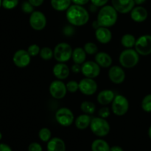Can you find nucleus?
Wrapping results in <instances>:
<instances>
[{
  "label": "nucleus",
  "mask_w": 151,
  "mask_h": 151,
  "mask_svg": "<svg viewBox=\"0 0 151 151\" xmlns=\"http://www.w3.org/2000/svg\"><path fill=\"white\" fill-rule=\"evenodd\" d=\"M94 61L101 68H110L113 63V59L109 53L101 51L95 55Z\"/></svg>",
  "instance_id": "obj_20"
},
{
  "label": "nucleus",
  "mask_w": 151,
  "mask_h": 151,
  "mask_svg": "<svg viewBox=\"0 0 151 151\" xmlns=\"http://www.w3.org/2000/svg\"><path fill=\"white\" fill-rule=\"evenodd\" d=\"M56 121L63 127H69L75 122V115L69 108L63 107L59 109L55 115Z\"/></svg>",
  "instance_id": "obj_7"
},
{
  "label": "nucleus",
  "mask_w": 151,
  "mask_h": 151,
  "mask_svg": "<svg viewBox=\"0 0 151 151\" xmlns=\"http://www.w3.org/2000/svg\"><path fill=\"white\" fill-rule=\"evenodd\" d=\"M135 50L139 55L146 56L151 54V35H143L137 38Z\"/></svg>",
  "instance_id": "obj_10"
},
{
  "label": "nucleus",
  "mask_w": 151,
  "mask_h": 151,
  "mask_svg": "<svg viewBox=\"0 0 151 151\" xmlns=\"http://www.w3.org/2000/svg\"><path fill=\"white\" fill-rule=\"evenodd\" d=\"M136 41H137L136 37L131 33H126L123 35L120 40L121 44L125 49H131L135 47Z\"/></svg>",
  "instance_id": "obj_26"
},
{
  "label": "nucleus",
  "mask_w": 151,
  "mask_h": 151,
  "mask_svg": "<svg viewBox=\"0 0 151 151\" xmlns=\"http://www.w3.org/2000/svg\"><path fill=\"white\" fill-rule=\"evenodd\" d=\"M2 7V0H0V7Z\"/></svg>",
  "instance_id": "obj_48"
},
{
  "label": "nucleus",
  "mask_w": 151,
  "mask_h": 151,
  "mask_svg": "<svg viewBox=\"0 0 151 151\" xmlns=\"http://www.w3.org/2000/svg\"><path fill=\"white\" fill-rule=\"evenodd\" d=\"M66 144L62 139L53 137L47 142V151H66Z\"/></svg>",
  "instance_id": "obj_21"
},
{
  "label": "nucleus",
  "mask_w": 151,
  "mask_h": 151,
  "mask_svg": "<svg viewBox=\"0 0 151 151\" xmlns=\"http://www.w3.org/2000/svg\"><path fill=\"white\" fill-rule=\"evenodd\" d=\"M111 114L110 109L107 106H103L100 110L98 111V116L104 119H107Z\"/></svg>",
  "instance_id": "obj_36"
},
{
  "label": "nucleus",
  "mask_w": 151,
  "mask_h": 151,
  "mask_svg": "<svg viewBox=\"0 0 151 151\" xmlns=\"http://www.w3.org/2000/svg\"><path fill=\"white\" fill-rule=\"evenodd\" d=\"M142 110L147 113H151V94H147L142 99L141 103Z\"/></svg>",
  "instance_id": "obj_31"
},
{
  "label": "nucleus",
  "mask_w": 151,
  "mask_h": 151,
  "mask_svg": "<svg viewBox=\"0 0 151 151\" xmlns=\"http://www.w3.org/2000/svg\"><path fill=\"white\" fill-rule=\"evenodd\" d=\"M92 118L86 114H82L77 116L75 119V125L79 130H86L90 126V123Z\"/></svg>",
  "instance_id": "obj_22"
},
{
  "label": "nucleus",
  "mask_w": 151,
  "mask_h": 151,
  "mask_svg": "<svg viewBox=\"0 0 151 151\" xmlns=\"http://www.w3.org/2000/svg\"><path fill=\"white\" fill-rule=\"evenodd\" d=\"M81 110L83 114L91 115L95 112L96 106L91 101H83L81 104Z\"/></svg>",
  "instance_id": "obj_27"
},
{
  "label": "nucleus",
  "mask_w": 151,
  "mask_h": 151,
  "mask_svg": "<svg viewBox=\"0 0 151 151\" xmlns=\"http://www.w3.org/2000/svg\"><path fill=\"white\" fill-rule=\"evenodd\" d=\"M145 1L146 0H134L135 4H137V5H142V4H144Z\"/></svg>",
  "instance_id": "obj_45"
},
{
  "label": "nucleus",
  "mask_w": 151,
  "mask_h": 151,
  "mask_svg": "<svg viewBox=\"0 0 151 151\" xmlns=\"http://www.w3.org/2000/svg\"><path fill=\"white\" fill-rule=\"evenodd\" d=\"M19 0H2V7L6 10H13L17 7Z\"/></svg>",
  "instance_id": "obj_33"
},
{
  "label": "nucleus",
  "mask_w": 151,
  "mask_h": 151,
  "mask_svg": "<svg viewBox=\"0 0 151 151\" xmlns=\"http://www.w3.org/2000/svg\"><path fill=\"white\" fill-rule=\"evenodd\" d=\"M83 49L87 55H95L98 52V47L97 44L93 42H87L84 44Z\"/></svg>",
  "instance_id": "obj_30"
},
{
  "label": "nucleus",
  "mask_w": 151,
  "mask_h": 151,
  "mask_svg": "<svg viewBox=\"0 0 151 151\" xmlns=\"http://www.w3.org/2000/svg\"><path fill=\"white\" fill-rule=\"evenodd\" d=\"M74 4H78V5L84 6L85 4H88L90 0H71Z\"/></svg>",
  "instance_id": "obj_42"
},
{
  "label": "nucleus",
  "mask_w": 151,
  "mask_h": 151,
  "mask_svg": "<svg viewBox=\"0 0 151 151\" xmlns=\"http://www.w3.org/2000/svg\"><path fill=\"white\" fill-rule=\"evenodd\" d=\"M111 5L118 13L127 14L130 13L136 4L134 0H111Z\"/></svg>",
  "instance_id": "obj_15"
},
{
  "label": "nucleus",
  "mask_w": 151,
  "mask_h": 151,
  "mask_svg": "<svg viewBox=\"0 0 151 151\" xmlns=\"http://www.w3.org/2000/svg\"><path fill=\"white\" fill-rule=\"evenodd\" d=\"M130 103L128 99L122 94H117L111 103V111L116 116L125 115L129 110Z\"/></svg>",
  "instance_id": "obj_6"
},
{
  "label": "nucleus",
  "mask_w": 151,
  "mask_h": 151,
  "mask_svg": "<svg viewBox=\"0 0 151 151\" xmlns=\"http://www.w3.org/2000/svg\"><path fill=\"white\" fill-rule=\"evenodd\" d=\"M54 58L59 63H66L72 58V50L70 44L66 42H60L55 47Z\"/></svg>",
  "instance_id": "obj_5"
},
{
  "label": "nucleus",
  "mask_w": 151,
  "mask_h": 151,
  "mask_svg": "<svg viewBox=\"0 0 151 151\" xmlns=\"http://www.w3.org/2000/svg\"><path fill=\"white\" fill-rule=\"evenodd\" d=\"M95 38L100 44H109L112 40V32L109 27H100L95 29Z\"/></svg>",
  "instance_id": "obj_18"
},
{
  "label": "nucleus",
  "mask_w": 151,
  "mask_h": 151,
  "mask_svg": "<svg viewBox=\"0 0 151 151\" xmlns=\"http://www.w3.org/2000/svg\"><path fill=\"white\" fill-rule=\"evenodd\" d=\"M38 138L44 142H48L52 139V132L48 128H42L38 131Z\"/></svg>",
  "instance_id": "obj_29"
},
{
  "label": "nucleus",
  "mask_w": 151,
  "mask_h": 151,
  "mask_svg": "<svg viewBox=\"0 0 151 151\" xmlns=\"http://www.w3.org/2000/svg\"><path fill=\"white\" fill-rule=\"evenodd\" d=\"M109 78L113 83L121 84L125 80V72L123 68L119 66H111L108 72Z\"/></svg>",
  "instance_id": "obj_14"
},
{
  "label": "nucleus",
  "mask_w": 151,
  "mask_h": 151,
  "mask_svg": "<svg viewBox=\"0 0 151 151\" xmlns=\"http://www.w3.org/2000/svg\"><path fill=\"white\" fill-rule=\"evenodd\" d=\"M115 94L112 90L105 89L100 91L97 96V103L103 106H107L111 104L112 101L115 97Z\"/></svg>",
  "instance_id": "obj_19"
},
{
  "label": "nucleus",
  "mask_w": 151,
  "mask_h": 151,
  "mask_svg": "<svg viewBox=\"0 0 151 151\" xmlns=\"http://www.w3.org/2000/svg\"><path fill=\"white\" fill-rule=\"evenodd\" d=\"M130 16L134 22L137 23L144 22L148 16V12L147 9L142 5H137L130 12Z\"/></svg>",
  "instance_id": "obj_16"
},
{
  "label": "nucleus",
  "mask_w": 151,
  "mask_h": 151,
  "mask_svg": "<svg viewBox=\"0 0 151 151\" xmlns=\"http://www.w3.org/2000/svg\"><path fill=\"white\" fill-rule=\"evenodd\" d=\"M97 82L92 78H84L79 82V91L84 95H93L97 92Z\"/></svg>",
  "instance_id": "obj_12"
},
{
  "label": "nucleus",
  "mask_w": 151,
  "mask_h": 151,
  "mask_svg": "<svg viewBox=\"0 0 151 151\" xmlns=\"http://www.w3.org/2000/svg\"><path fill=\"white\" fill-rule=\"evenodd\" d=\"M118 13L112 5H106L100 7L97 16V22L100 27H111L117 22Z\"/></svg>",
  "instance_id": "obj_2"
},
{
  "label": "nucleus",
  "mask_w": 151,
  "mask_h": 151,
  "mask_svg": "<svg viewBox=\"0 0 151 151\" xmlns=\"http://www.w3.org/2000/svg\"><path fill=\"white\" fill-rule=\"evenodd\" d=\"M27 50L28 53H29L31 57H35V56H37L38 55H39L40 51H41V48H40V47L38 44H33L29 45Z\"/></svg>",
  "instance_id": "obj_34"
},
{
  "label": "nucleus",
  "mask_w": 151,
  "mask_h": 151,
  "mask_svg": "<svg viewBox=\"0 0 151 151\" xmlns=\"http://www.w3.org/2000/svg\"><path fill=\"white\" fill-rule=\"evenodd\" d=\"M71 0H50V4L55 10L58 12L66 11L72 5Z\"/></svg>",
  "instance_id": "obj_24"
},
{
  "label": "nucleus",
  "mask_w": 151,
  "mask_h": 151,
  "mask_svg": "<svg viewBox=\"0 0 151 151\" xmlns=\"http://www.w3.org/2000/svg\"><path fill=\"white\" fill-rule=\"evenodd\" d=\"M66 18L72 26L81 27L88 23L90 16L88 11L83 6L72 4L66 11Z\"/></svg>",
  "instance_id": "obj_1"
},
{
  "label": "nucleus",
  "mask_w": 151,
  "mask_h": 151,
  "mask_svg": "<svg viewBox=\"0 0 151 151\" xmlns=\"http://www.w3.org/2000/svg\"><path fill=\"white\" fill-rule=\"evenodd\" d=\"M31 56L27 50H19L14 53L13 61L15 66L19 68H25L29 66L31 62Z\"/></svg>",
  "instance_id": "obj_13"
},
{
  "label": "nucleus",
  "mask_w": 151,
  "mask_h": 151,
  "mask_svg": "<svg viewBox=\"0 0 151 151\" xmlns=\"http://www.w3.org/2000/svg\"><path fill=\"white\" fill-rule=\"evenodd\" d=\"M28 151H43L42 146L38 142H32L29 145L27 148Z\"/></svg>",
  "instance_id": "obj_37"
},
{
  "label": "nucleus",
  "mask_w": 151,
  "mask_h": 151,
  "mask_svg": "<svg viewBox=\"0 0 151 151\" xmlns=\"http://www.w3.org/2000/svg\"><path fill=\"white\" fill-rule=\"evenodd\" d=\"M34 7H40L43 4L44 0H27Z\"/></svg>",
  "instance_id": "obj_41"
},
{
  "label": "nucleus",
  "mask_w": 151,
  "mask_h": 151,
  "mask_svg": "<svg viewBox=\"0 0 151 151\" xmlns=\"http://www.w3.org/2000/svg\"><path fill=\"white\" fill-rule=\"evenodd\" d=\"M52 73L58 80L63 81L69 77L70 73V69L66 63L58 62L52 68Z\"/></svg>",
  "instance_id": "obj_17"
},
{
  "label": "nucleus",
  "mask_w": 151,
  "mask_h": 151,
  "mask_svg": "<svg viewBox=\"0 0 151 151\" xmlns=\"http://www.w3.org/2000/svg\"><path fill=\"white\" fill-rule=\"evenodd\" d=\"M71 70L75 74H78L79 72H81V65L78 64V63H74L71 67Z\"/></svg>",
  "instance_id": "obj_40"
},
{
  "label": "nucleus",
  "mask_w": 151,
  "mask_h": 151,
  "mask_svg": "<svg viewBox=\"0 0 151 151\" xmlns=\"http://www.w3.org/2000/svg\"><path fill=\"white\" fill-rule=\"evenodd\" d=\"M0 151H13L11 147L7 144L4 143H0Z\"/></svg>",
  "instance_id": "obj_43"
},
{
  "label": "nucleus",
  "mask_w": 151,
  "mask_h": 151,
  "mask_svg": "<svg viewBox=\"0 0 151 151\" xmlns=\"http://www.w3.org/2000/svg\"><path fill=\"white\" fill-rule=\"evenodd\" d=\"M39 55L41 59L44 60H50L54 58V51L49 47H44L41 48Z\"/></svg>",
  "instance_id": "obj_28"
},
{
  "label": "nucleus",
  "mask_w": 151,
  "mask_h": 151,
  "mask_svg": "<svg viewBox=\"0 0 151 151\" xmlns=\"http://www.w3.org/2000/svg\"><path fill=\"white\" fill-rule=\"evenodd\" d=\"M148 137H150V139H151V125H150V128H149V129H148Z\"/></svg>",
  "instance_id": "obj_46"
},
{
  "label": "nucleus",
  "mask_w": 151,
  "mask_h": 151,
  "mask_svg": "<svg viewBox=\"0 0 151 151\" xmlns=\"http://www.w3.org/2000/svg\"><path fill=\"white\" fill-rule=\"evenodd\" d=\"M109 0H90V1L91 2V4H94V5L97 6L98 7H101L107 4L108 1Z\"/></svg>",
  "instance_id": "obj_38"
},
{
  "label": "nucleus",
  "mask_w": 151,
  "mask_h": 151,
  "mask_svg": "<svg viewBox=\"0 0 151 151\" xmlns=\"http://www.w3.org/2000/svg\"><path fill=\"white\" fill-rule=\"evenodd\" d=\"M139 54L135 49H125L121 52L119 56V62L121 66L125 69H132L138 64Z\"/></svg>",
  "instance_id": "obj_3"
},
{
  "label": "nucleus",
  "mask_w": 151,
  "mask_h": 151,
  "mask_svg": "<svg viewBox=\"0 0 151 151\" xmlns=\"http://www.w3.org/2000/svg\"><path fill=\"white\" fill-rule=\"evenodd\" d=\"M66 85L68 92L74 94V93L79 91V82H77L76 81L72 80V81L66 83Z\"/></svg>",
  "instance_id": "obj_32"
},
{
  "label": "nucleus",
  "mask_w": 151,
  "mask_h": 151,
  "mask_svg": "<svg viewBox=\"0 0 151 151\" xmlns=\"http://www.w3.org/2000/svg\"><path fill=\"white\" fill-rule=\"evenodd\" d=\"M1 139H2V134H1V132H0V141L1 140Z\"/></svg>",
  "instance_id": "obj_47"
},
{
  "label": "nucleus",
  "mask_w": 151,
  "mask_h": 151,
  "mask_svg": "<svg viewBox=\"0 0 151 151\" xmlns=\"http://www.w3.org/2000/svg\"><path fill=\"white\" fill-rule=\"evenodd\" d=\"M22 10L27 14H31L34 11V7L29 1H25L22 4Z\"/></svg>",
  "instance_id": "obj_35"
},
{
  "label": "nucleus",
  "mask_w": 151,
  "mask_h": 151,
  "mask_svg": "<svg viewBox=\"0 0 151 151\" xmlns=\"http://www.w3.org/2000/svg\"><path fill=\"white\" fill-rule=\"evenodd\" d=\"M109 143L103 139H97L91 143V151H110Z\"/></svg>",
  "instance_id": "obj_25"
},
{
  "label": "nucleus",
  "mask_w": 151,
  "mask_h": 151,
  "mask_svg": "<svg viewBox=\"0 0 151 151\" xmlns=\"http://www.w3.org/2000/svg\"><path fill=\"white\" fill-rule=\"evenodd\" d=\"M86 52L82 47H77L72 51V59L74 63L82 65L86 60Z\"/></svg>",
  "instance_id": "obj_23"
},
{
  "label": "nucleus",
  "mask_w": 151,
  "mask_h": 151,
  "mask_svg": "<svg viewBox=\"0 0 151 151\" xmlns=\"http://www.w3.org/2000/svg\"><path fill=\"white\" fill-rule=\"evenodd\" d=\"M91 132L98 137H106L109 134L111 130L110 124L107 119L97 116L91 119L89 126Z\"/></svg>",
  "instance_id": "obj_4"
},
{
  "label": "nucleus",
  "mask_w": 151,
  "mask_h": 151,
  "mask_svg": "<svg viewBox=\"0 0 151 151\" xmlns=\"http://www.w3.org/2000/svg\"><path fill=\"white\" fill-rule=\"evenodd\" d=\"M74 26L72 25H69V26H66V27L63 29V33L65 34L67 36H70V35H72L75 32V29L73 27Z\"/></svg>",
  "instance_id": "obj_39"
},
{
  "label": "nucleus",
  "mask_w": 151,
  "mask_h": 151,
  "mask_svg": "<svg viewBox=\"0 0 151 151\" xmlns=\"http://www.w3.org/2000/svg\"><path fill=\"white\" fill-rule=\"evenodd\" d=\"M49 91L52 97L56 100H61L66 97L68 91L66 85L63 81L55 80L50 83Z\"/></svg>",
  "instance_id": "obj_9"
},
{
  "label": "nucleus",
  "mask_w": 151,
  "mask_h": 151,
  "mask_svg": "<svg viewBox=\"0 0 151 151\" xmlns=\"http://www.w3.org/2000/svg\"><path fill=\"white\" fill-rule=\"evenodd\" d=\"M100 72H101V67L95 61L86 60L81 65V73L83 74L84 78L94 79L100 75Z\"/></svg>",
  "instance_id": "obj_11"
},
{
  "label": "nucleus",
  "mask_w": 151,
  "mask_h": 151,
  "mask_svg": "<svg viewBox=\"0 0 151 151\" xmlns=\"http://www.w3.org/2000/svg\"><path fill=\"white\" fill-rule=\"evenodd\" d=\"M29 24L31 28L34 30H43L47 26V17L42 12L39 10H34L29 16Z\"/></svg>",
  "instance_id": "obj_8"
},
{
  "label": "nucleus",
  "mask_w": 151,
  "mask_h": 151,
  "mask_svg": "<svg viewBox=\"0 0 151 151\" xmlns=\"http://www.w3.org/2000/svg\"><path fill=\"white\" fill-rule=\"evenodd\" d=\"M110 151H124V150L122 149V147H120V146L114 145L111 147Z\"/></svg>",
  "instance_id": "obj_44"
}]
</instances>
